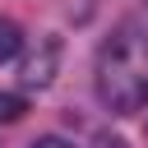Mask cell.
<instances>
[{"label":"cell","instance_id":"obj_1","mask_svg":"<svg viewBox=\"0 0 148 148\" xmlns=\"http://www.w3.org/2000/svg\"><path fill=\"white\" fill-rule=\"evenodd\" d=\"M97 97L106 111L130 116L148 102V37L139 28H116L97 51Z\"/></svg>","mask_w":148,"mask_h":148},{"label":"cell","instance_id":"obj_2","mask_svg":"<svg viewBox=\"0 0 148 148\" xmlns=\"http://www.w3.org/2000/svg\"><path fill=\"white\" fill-rule=\"evenodd\" d=\"M56 65H60V42H56V37H46V42L23 60V69H18L23 88H46V83L56 79Z\"/></svg>","mask_w":148,"mask_h":148},{"label":"cell","instance_id":"obj_3","mask_svg":"<svg viewBox=\"0 0 148 148\" xmlns=\"http://www.w3.org/2000/svg\"><path fill=\"white\" fill-rule=\"evenodd\" d=\"M18 46H23V32H18V23L0 14V60H9V56H18Z\"/></svg>","mask_w":148,"mask_h":148},{"label":"cell","instance_id":"obj_5","mask_svg":"<svg viewBox=\"0 0 148 148\" xmlns=\"http://www.w3.org/2000/svg\"><path fill=\"white\" fill-rule=\"evenodd\" d=\"M32 148H74V143H65V139H60V134H42V139H37V143H32Z\"/></svg>","mask_w":148,"mask_h":148},{"label":"cell","instance_id":"obj_4","mask_svg":"<svg viewBox=\"0 0 148 148\" xmlns=\"http://www.w3.org/2000/svg\"><path fill=\"white\" fill-rule=\"evenodd\" d=\"M23 111H28V102H23L18 92H0V125H14Z\"/></svg>","mask_w":148,"mask_h":148}]
</instances>
